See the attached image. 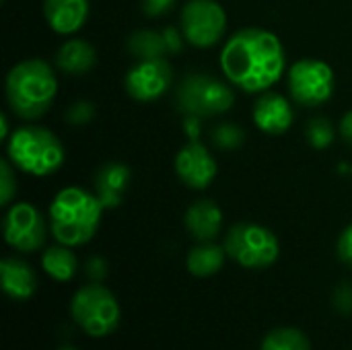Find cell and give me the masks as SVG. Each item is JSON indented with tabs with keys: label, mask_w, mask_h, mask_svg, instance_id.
Listing matches in <instances>:
<instances>
[{
	"label": "cell",
	"mask_w": 352,
	"mask_h": 350,
	"mask_svg": "<svg viewBox=\"0 0 352 350\" xmlns=\"http://www.w3.org/2000/svg\"><path fill=\"white\" fill-rule=\"evenodd\" d=\"M0 281H2V291L14 301L31 299L37 289L35 270L21 258H12V256L0 262Z\"/></svg>",
	"instance_id": "obj_17"
},
{
	"label": "cell",
	"mask_w": 352,
	"mask_h": 350,
	"mask_svg": "<svg viewBox=\"0 0 352 350\" xmlns=\"http://www.w3.org/2000/svg\"><path fill=\"white\" fill-rule=\"evenodd\" d=\"M95 103H91L89 99H78L74 103H70L64 111V122L70 126H85L95 118Z\"/></svg>",
	"instance_id": "obj_26"
},
{
	"label": "cell",
	"mask_w": 352,
	"mask_h": 350,
	"mask_svg": "<svg viewBox=\"0 0 352 350\" xmlns=\"http://www.w3.org/2000/svg\"><path fill=\"white\" fill-rule=\"evenodd\" d=\"M227 256L250 270L270 268L280 256V241L276 233L258 223L233 225L223 241Z\"/></svg>",
	"instance_id": "obj_6"
},
{
	"label": "cell",
	"mask_w": 352,
	"mask_h": 350,
	"mask_svg": "<svg viewBox=\"0 0 352 350\" xmlns=\"http://www.w3.org/2000/svg\"><path fill=\"white\" fill-rule=\"evenodd\" d=\"M97 64V50L82 37H68L56 52V66L70 76H82Z\"/></svg>",
	"instance_id": "obj_18"
},
{
	"label": "cell",
	"mask_w": 352,
	"mask_h": 350,
	"mask_svg": "<svg viewBox=\"0 0 352 350\" xmlns=\"http://www.w3.org/2000/svg\"><path fill=\"white\" fill-rule=\"evenodd\" d=\"M225 245H217L214 241H198L186 258V266L192 276L196 278H208L214 276L227 260Z\"/></svg>",
	"instance_id": "obj_19"
},
{
	"label": "cell",
	"mask_w": 352,
	"mask_h": 350,
	"mask_svg": "<svg viewBox=\"0 0 352 350\" xmlns=\"http://www.w3.org/2000/svg\"><path fill=\"white\" fill-rule=\"evenodd\" d=\"M245 130L233 122H219L212 130H210V142L219 149V151H237L245 144Z\"/></svg>",
	"instance_id": "obj_23"
},
{
	"label": "cell",
	"mask_w": 352,
	"mask_h": 350,
	"mask_svg": "<svg viewBox=\"0 0 352 350\" xmlns=\"http://www.w3.org/2000/svg\"><path fill=\"white\" fill-rule=\"evenodd\" d=\"M2 2H4V0H2Z\"/></svg>",
	"instance_id": "obj_36"
},
{
	"label": "cell",
	"mask_w": 352,
	"mask_h": 350,
	"mask_svg": "<svg viewBox=\"0 0 352 350\" xmlns=\"http://www.w3.org/2000/svg\"><path fill=\"white\" fill-rule=\"evenodd\" d=\"M173 85V68L167 58L140 60L124 76L126 95L138 103H153L161 99Z\"/></svg>",
	"instance_id": "obj_11"
},
{
	"label": "cell",
	"mask_w": 352,
	"mask_h": 350,
	"mask_svg": "<svg viewBox=\"0 0 352 350\" xmlns=\"http://www.w3.org/2000/svg\"><path fill=\"white\" fill-rule=\"evenodd\" d=\"M89 0H43V19L58 35H76L89 19Z\"/></svg>",
	"instance_id": "obj_15"
},
{
	"label": "cell",
	"mask_w": 352,
	"mask_h": 350,
	"mask_svg": "<svg viewBox=\"0 0 352 350\" xmlns=\"http://www.w3.org/2000/svg\"><path fill=\"white\" fill-rule=\"evenodd\" d=\"M60 350H74V349H70V347H64V349H60Z\"/></svg>",
	"instance_id": "obj_35"
},
{
	"label": "cell",
	"mask_w": 352,
	"mask_h": 350,
	"mask_svg": "<svg viewBox=\"0 0 352 350\" xmlns=\"http://www.w3.org/2000/svg\"><path fill=\"white\" fill-rule=\"evenodd\" d=\"M260 350H311V342L297 328H276L264 336Z\"/></svg>",
	"instance_id": "obj_22"
},
{
	"label": "cell",
	"mask_w": 352,
	"mask_h": 350,
	"mask_svg": "<svg viewBox=\"0 0 352 350\" xmlns=\"http://www.w3.org/2000/svg\"><path fill=\"white\" fill-rule=\"evenodd\" d=\"M163 37H165V43H167L169 54H179V52H184V45L188 43V41H186V35H184V31H182V27H173V25L165 27V29H163Z\"/></svg>",
	"instance_id": "obj_28"
},
{
	"label": "cell",
	"mask_w": 352,
	"mask_h": 350,
	"mask_svg": "<svg viewBox=\"0 0 352 350\" xmlns=\"http://www.w3.org/2000/svg\"><path fill=\"white\" fill-rule=\"evenodd\" d=\"M227 12L217 0H188L182 6L179 27L192 47H214L227 35Z\"/></svg>",
	"instance_id": "obj_9"
},
{
	"label": "cell",
	"mask_w": 352,
	"mask_h": 350,
	"mask_svg": "<svg viewBox=\"0 0 352 350\" xmlns=\"http://www.w3.org/2000/svg\"><path fill=\"white\" fill-rule=\"evenodd\" d=\"M177 0H140V8L146 17L151 19H159L163 14H167Z\"/></svg>",
	"instance_id": "obj_29"
},
{
	"label": "cell",
	"mask_w": 352,
	"mask_h": 350,
	"mask_svg": "<svg viewBox=\"0 0 352 350\" xmlns=\"http://www.w3.org/2000/svg\"><path fill=\"white\" fill-rule=\"evenodd\" d=\"M338 258L352 268V223L338 237Z\"/></svg>",
	"instance_id": "obj_30"
},
{
	"label": "cell",
	"mask_w": 352,
	"mask_h": 350,
	"mask_svg": "<svg viewBox=\"0 0 352 350\" xmlns=\"http://www.w3.org/2000/svg\"><path fill=\"white\" fill-rule=\"evenodd\" d=\"M334 307L344 314L351 316L352 314V285L351 283H340L334 291Z\"/></svg>",
	"instance_id": "obj_27"
},
{
	"label": "cell",
	"mask_w": 352,
	"mask_h": 350,
	"mask_svg": "<svg viewBox=\"0 0 352 350\" xmlns=\"http://www.w3.org/2000/svg\"><path fill=\"white\" fill-rule=\"evenodd\" d=\"M103 210V204L93 192L78 186H66L50 204V231L58 243L70 248L85 245L95 237Z\"/></svg>",
	"instance_id": "obj_3"
},
{
	"label": "cell",
	"mask_w": 352,
	"mask_h": 350,
	"mask_svg": "<svg viewBox=\"0 0 352 350\" xmlns=\"http://www.w3.org/2000/svg\"><path fill=\"white\" fill-rule=\"evenodd\" d=\"M235 87L208 72H188L175 87V107L202 120L223 116L235 105Z\"/></svg>",
	"instance_id": "obj_5"
},
{
	"label": "cell",
	"mask_w": 352,
	"mask_h": 350,
	"mask_svg": "<svg viewBox=\"0 0 352 350\" xmlns=\"http://www.w3.org/2000/svg\"><path fill=\"white\" fill-rule=\"evenodd\" d=\"M2 233L4 241L12 250L21 254H33L45 245L47 221L33 204L12 202L2 219Z\"/></svg>",
	"instance_id": "obj_10"
},
{
	"label": "cell",
	"mask_w": 352,
	"mask_h": 350,
	"mask_svg": "<svg viewBox=\"0 0 352 350\" xmlns=\"http://www.w3.org/2000/svg\"><path fill=\"white\" fill-rule=\"evenodd\" d=\"M184 225L196 241H212L223 229V210L214 200L200 198L188 206Z\"/></svg>",
	"instance_id": "obj_16"
},
{
	"label": "cell",
	"mask_w": 352,
	"mask_h": 350,
	"mask_svg": "<svg viewBox=\"0 0 352 350\" xmlns=\"http://www.w3.org/2000/svg\"><path fill=\"white\" fill-rule=\"evenodd\" d=\"M126 50L128 54L140 62V60H161L169 56L163 29H136L134 33L128 35L126 39Z\"/></svg>",
	"instance_id": "obj_21"
},
{
	"label": "cell",
	"mask_w": 352,
	"mask_h": 350,
	"mask_svg": "<svg viewBox=\"0 0 352 350\" xmlns=\"http://www.w3.org/2000/svg\"><path fill=\"white\" fill-rule=\"evenodd\" d=\"M287 85L293 103L301 107H320L334 95L336 76L328 62L320 58H301L291 64Z\"/></svg>",
	"instance_id": "obj_8"
},
{
	"label": "cell",
	"mask_w": 352,
	"mask_h": 350,
	"mask_svg": "<svg viewBox=\"0 0 352 350\" xmlns=\"http://www.w3.org/2000/svg\"><path fill=\"white\" fill-rule=\"evenodd\" d=\"M6 159L16 171L33 177H50L62 169L66 149L52 130L27 122L25 126L14 128L8 136Z\"/></svg>",
	"instance_id": "obj_4"
},
{
	"label": "cell",
	"mask_w": 352,
	"mask_h": 350,
	"mask_svg": "<svg viewBox=\"0 0 352 350\" xmlns=\"http://www.w3.org/2000/svg\"><path fill=\"white\" fill-rule=\"evenodd\" d=\"M85 270H87V276L93 283H101L107 276V262L103 258H99V256H93L91 260H87Z\"/></svg>",
	"instance_id": "obj_31"
},
{
	"label": "cell",
	"mask_w": 352,
	"mask_h": 350,
	"mask_svg": "<svg viewBox=\"0 0 352 350\" xmlns=\"http://www.w3.org/2000/svg\"><path fill=\"white\" fill-rule=\"evenodd\" d=\"M219 64L225 78L235 89L260 95L283 78L287 52L276 33L264 27H243L225 41Z\"/></svg>",
	"instance_id": "obj_1"
},
{
	"label": "cell",
	"mask_w": 352,
	"mask_h": 350,
	"mask_svg": "<svg viewBox=\"0 0 352 350\" xmlns=\"http://www.w3.org/2000/svg\"><path fill=\"white\" fill-rule=\"evenodd\" d=\"M41 268H43V272L50 278H54L58 283H68L78 272V260H76V256H74L70 245L54 243V245L43 250Z\"/></svg>",
	"instance_id": "obj_20"
},
{
	"label": "cell",
	"mask_w": 352,
	"mask_h": 350,
	"mask_svg": "<svg viewBox=\"0 0 352 350\" xmlns=\"http://www.w3.org/2000/svg\"><path fill=\"white\" fill-rule=\"evenodd\" d=\"M254 124L260 132L268 136H283L293 128L295 122V107L293 99H287L280 93L266 91L260 93L252 107Z\"/></svg>",
	"instance_id": "obj_13"
},
{
	"label": "cell",
	"mask_w": 352,
	"mask_h": 350,
	"mask_svg": "<svg viewBox=\"0 0 352 350\" xmlns=\"http://www.w3.org/2000/svg\"><path fill=\"white\" fill-rule=\"evenodd\" d=\"M305 138H307L309 146H314L316 151H326L334 142L336 130H334V126H332L330 120H326V118H314V120L307 122Z\"/></svg>",
	"instance_id": "obj_24"
},
{
	"label": "cell",
	"mask_w": 352,
	"mask_h": 350,
	"mask_svg": "<svg viewBox=\"0 0 352 350\" xmlns=\"http://www.w3.org/2000/svg\"><path fill=\"white\" fill-rule=\"evenodd\" d=\"M173 169H175L177 179L186 188L196 190V192L206 190L219 173L217 159H214L212 151L200 140H188L177 151Z\"/></svg>",
	"instance_id": "obj_12"
},
{
	"label": "cell",
	"mask_w": 352,
	"mask_h": 350,
	"mask_svg": "<svg viewBox=\"0 0 352 350\" xmlns=\"http://www.w3.org/2000/svg\"><path fill=\"white\" fill-rule=\"evenodd\" d=\"M0 126H2V130H0V140H2V142H6V140H8V136L12 134V132H10V126H8V116H6V113H2V116H0Z\"/></svg>",
	"instance_id": "obj_34"
},
{
	"label": "cell",
	"mask_w": 352,
	"mask_h": 350,
	"mask_svg": "<svg viewBox=\"0 0 352 350\" xmlns=\"http://www.w3.org/2000/svg\"><path fill=\"white\" fill-rule=\"evenodd\" d=\"M70 314L76 326L93 338L109 336L122 318L116 295L99 283H91L74 293Z\"/></svg>",
	"instance_id": "obj_7"
},
{
	"label": "cell",
	"mask_w": 352,
	"mask_h": 350,
	"mask_svg": "<svg viewBox=\"0 0 352 350\" xmlns=\"http://www.w3.org/2000/svg\"><path fill=\"white\" fill-rule=\"evenodd\" d=\"M338 134H340V138H342L349 146H352V109L351 111H346V113L340 118Z\"/></svg>",
	"instance_id": "obj_33"
},
{
	"label": "cell",
	"mask_w": 352,
	"mask_h": 350,
	"mask_svg": "<svg viewBox=\"0 0 352 350\" xmlns=\"http://www.w3.org/2000/svg\"><path fill=\"white\" fill-rule=\"evenodd\" d=\"M184 132L188 134L190 140H200V132H202V118L198 116H186L182 122Z\"/></svg>",
	"instance_id": "obj_32"
},
{
	"label": "cell",
	"mask_w": 352,
	"mask_h": 350,
	"mask_svg": "<svg viewBox=\"0 0 352 350\" xmlns=\"http://www.w3.org/2000/svg\"><path fill=\"white\" fill-rule=\"evenodd\" d=\"M4 93L12 116L23 122H37L56 101V70L41 58L21 60L8 70Z\"/></svg>",
	"instance_id": "obj_2"
},
{
	"label": "cell",
	"mask_w": 352,
	"mask_h": 350,
	"mask_svg": "<svg viewBox=\"0 0 352 350\" xmlns=\"http://www.w3.org/2000/svg\"><path fill=\"white\" fill-rule=\"evenodd\" d=\"M132 184V169L126 163L109 161L103 163L93 175V194L99 198L105 210L118 208Z\"/></svg>",
	"instance_id": "obj_14"
},
{
	"label": "cell",
	"mask_w": 352,
	"mask_h": 350,
	"mask_svg": "<svg viewBox=\"0 0 352 350\" xmlns=\"http://www.w3.org/2000/svg\"><path fill=\"white\" fill-rule=\"evenodd\" d=\"M16 192H19L16 169L8 159H2L0 161V204L8 208L14 202Z\"/></svg>",
	"instance_id": "obj_25"
}]
</instances>
